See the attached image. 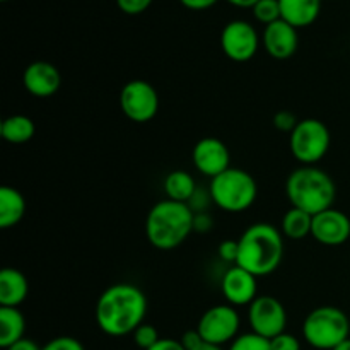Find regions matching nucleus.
<instances>
[{
  "label": "nucleus",
  "instance_id": "nucleus-1",
  "mask_svg": "<svg viewBox=\"0 0 350 350\" xmlns=\"http://www.w3.org/2000/svg\"><path fill=\"white\" fill-rule=\"evenodd\" d=\"M147 313V299L133 284H115L99 296L96 303V323L109 337L132 335Z\"/></svg>",
  "mask_w": 350,
  "mask_h": 350
},
{
  "label": "nucleus",
  "instance_id": "nucleus-2",
  "mask_svg": "<svg viewBox=\"0 0 350 350\" xmlns=\"http://www.w3.org/2000/svg\"><path fill=\"white\" fill-rule=\"evenodd\" d=\"M236 265L255 277H267L279 269L284 256V234L275 226L258 222L246 229L238 239Z\"/></svg>",
  "mask_w": 350,
  "mask_h": 350
},
{
  "label": "nucleus",
  "instance_id": "nucleus-3",
  "mask_svg": "<svg viewBox=\"0 0 350 350\" xmlns=\"http://www.w3.org/2000/svg\"><path fill=\"white\" fill-rule=\"evenodd\" d=\"M195 214L183 202L166 198L154 205L146 219V236L154 248L171 252L193 232Z\"/></svg>",
  "mask_w": 350,
  "mask_h": 350
},
{
  "label": "nucleus",
  "instance_id": "nucleus-4",
  "mask_svg": "<svg viewBox=\"0 0 350 350\" xmlns=\"http://www.w3.org/2000/svg\"><path fill=\"white\" fill-rule=\"evenodd\" d=\"M286 195L293 207L317 215L332 208L337 188L330 174L323 170L317 166H301L287 178Z\"/></svg>",
  "mask_w": 350,
  "mask_h": 350
},
{
  "label": "nucleus",
  "instance_id": "nucleus-5",
  "mask_svg": "<svg viewBox=\"0 0 350 350\" xmlns=\"http://www.w3.org/2000/svg\"><path fill=\"white\" fill-rule=\"evenodd\" d=\"M258 187L248 171L229 167L211 181V197L219 208L226 212H245L255 204Z\"/></svg>",
  "mask_w": 350,
  "mask_h": 350
},
{
  "label": "nucleus",
  "instance_id": "nucleus-6",
  "mask_svg": "<svg viewBox=\"0 0 350 350\" xmlns=\"http://www.w3.org/2000/svg\"><path fill=\"white\" fill-rule=\"evenodd\" d=\"M350 334L349 317L335 306H320L311 311L303 323V337L308 345L318 350H334L347 340Z\"/></svg>",
  "mask_w": 350,
  "mask_h": 350
},
{
  "label": "nucleus",
  "instance_id": "nucleus-7",
  "mask_svg": "<svg viewBox=\"0 0 350 350\" xmlns=\"http://www.w3.org/2000/svg\"><path fill=\"white\" fill-rule=\"evenodd\" d=\"M330 130L317 118L301 120L289 135L291 152L303 166H314V163L323 159L330 149Z\"/></svg>",
  "mask_w": 350,
  "mask_h": 350
},
{
  "label": "nucleus",
  "instance_id": "nucleus-8",
  "mask_svg": "<svg viewBox=\"0 0 350 350\" xmlns=\"http://www.w3.org/2000/svg\"><path fill=\"white\" fill-rule=\"evenodd\" d=\"M239 327H241V320H239V314L234 310V306L217 304V306H212L211 310L202 314L197 330L205 344L221 347V345L232 342L238 337Z\"/></svg>",
  "mask_w": 350,
  "mask_h": 350
},
{
  "label": "nucleus",
  "instance_id": "nucleus-9",
  "mask_svg": "<svg viewBox=\"0 0 350 350\" xmlns=\"http://www.w3.org/2000/svg\"><path fill=\"white\" fill-rule=\"evenodd\" d=\"M120 108L132 122L147 123L157 115L159 96L154 85L142 79H135L123 85L120 92Z\"/></svg>",
  "mask_w": 350,
  "mask_h": 350
},
{
  "label": "nucleus",
  "instance_id": "nucleus-10",
  "mask_svg": "<svg viewBox=\"0 0 350 350\" xmlns=\"http://www.w3.org/2000/svg\"><path fill=\"white\" fill-rule=\"evenodd\" d=\"M250 327L253 334L272 340L284 334L287 327V313L284 304L273 296H258L248 311Z\"/></svg>",
  "mask_w": 350,
  "mask_h": 350
},
{
  "label": "nucleus",
  "instance_id": "nucleus-11",
  "mask_svg": "<svg viewBox=\"0 0 350 350\" xmlns=\"http://www.w3.org/2000/svg\"><path fill=\"white\" fill-rule=\"evenodd\" d=\"M260 36L255 27L246 21H231L221 33V48L232 62H248L256 55Z\"/></svg>",
  "mask_w": 350,
  "mask_h": 350
},
{
  "label": "nucleus",
  "instance_id": "nucleus-12",
  "mask_svg": "<svg viewBox=\"0 0 350 350\" xmlns=\"http://www.w3.org/2000/svg\"><path fill=\"white\" fill-rule=\"evenodd\" d=\"M193 164L204 176L215 178L226 170H229L231 154L228 146L215 137H205L200 139L193 147Z\"/></svg>",
  "mask_w": 350,
  "mask_h": 350
},
{
  "label": "nucleus",
  "instance_id": "nucleus-13",
  "mask_svg": "<svg viewBox=\"0 0 350 350\" xmlns=\"http://www.w3.org/2000/svg\"><path fill=\"white\" fill-rule=\"evenodd\" d=\"M311 236L325 246H340L350 238V219L337 208H327L313 215Z\"/></svg>",
  "mask_w": 350,
  "mask_h": 350
},
{
  "label": "nucleus",
  "instance_id": "nucleus-14",
  "mask_svg": "<svg viewBox=\"0 0 350 350\" xmlns=\"http://www.w3.org/2000/svg\"><path fill=\"white\" fill-rule=\"evenodd\" d=\"M256 279L258 277L250 273L243 267H229L221 282L222 296L226 297L228 304H231V306H246L248 304L250 306L258 297Z\"/></svg>",
  "mask_w": 350,
  "mask_h": 350
},
{
  "label": "nucleus",
  "instance_id": "nucleus-15",
  "mask_svg": "<svg viewBox=\"0 0 350 350\" xmlns=\"http://www.w3.org/2000/svg\"><path fill=\"white\" fill-rule=\"evenodd\" d=\"M262 43L267 53L275 60H287L293 57L299 46V34L297 27L291 26L284 19L265 26L262 34Z\"/></svg>",
  "mask_w": 350,
  "mask_h": 350
},
{
  "label": "nucleus",
  "instance_id": "nucleus-16",
  "mask_svg": "<svg viewBox=\"0 0 350 350\" xmlns=\"http://www.w3.org/2000/svg\"><path fill=\"white\" fill-rule=\"evenodd\" d=\"M23 84L34 98H51L62 85V75L50 62L38 60L26 67L23 74Z\"/></svg>",
  "mask_w": 350,
  "mask_h": 350
},
{
  "label": "nucleus",
  "instance_id": "nucleus-17",
  "mask_svg": "<svg viewBox=\"0 0 350 350\" xmlns=\"http://www.w3.org/2000/svg\"><path fill=\"white\" fill-rule=\"evenodd\" d=\"M29 294L26 275L16 269H3L0 272V306L17 308Z\"/></svg>",
  "mask_w": 350,
  "mask_h": 350
},
{
  "label": "nucleus",
  "instance_id": "nucleus-18",
  "mask_svg": "<svg viewBox=\"0 0 350 350\" xmlns=\"http://www.w3.org/2000/svg\"><path fill=\"white\" fill-rule=\"evenodd\" d=\"M282 19L294 27H308L318 19L321 0H279Z\"/></svg>",
  "mask_w": 350,
  "mask_h": 350
},
{
  "label": "nucleus",
  "instance_id": "nucleus-19",
  "mask_svg": "<svg viewBox=\"0 0 350 350\" xmlns=\"http://www.w3.org/2000/svg\"><path fill=\"white\" fill-rule=\"evenodd\" d=\"M26 214V200L14 187L0 188V228H14Z\"/></svg>",
  "mask_w": 350,
  "mask_h": 350
},
{
  "label": "nucleus",
  "instance_id": "nucleus-20",
  "mask_svg": "<svg viewBox=\"0 0 350 350\" xmlns=\"http://www.w3.org/2000/svg\"><path fill=\"white\" fill-rule=\"evenodd\" d=\"M26 320L17 308L0 306V347L9 349L10 345L24 338Z\"/></svg>",
  "mask_w": 350,
  "mask_h": 350
},
{
  "label": "nucleus",
  "instance_id": "nucleus-21",
  "mask_svg": "<svg viewBox=\"0 0 350 350\" xmlns=\"http://www.w3.org/2000/svg\"><path fill=\"white\" fill-rule=\"evenodd\" d=\"M195 190H197V183H195L193 176L188 171H171L164 178V191H166L170 200L187 204V202H190L193 198Z\"/></svg>",
  "mask_w": 350,
  "mask_h": 350
},
{
  "label": "nucleus",
  "instance_id": "nucleus-22",
  "mask_svg": "<svg viewBox=\"0 0 350 350\" xmlns=\"http://www.w3.org/2000/svg\"><path fill=\"white\" fill-rule=\"evenodd\" d=\"M2 139L9 144H26L36 133L34 122L26 115L7 116L0 126Z\"/></svg>",
  "mask_w": 350,
  "mask_h": 350
},
{
  "label": "nucleus",
  "instance_id": "nucleus-23",
  "mask_svg": "<svg viewBox=\"0 0 350 350\" xmlns=\"http://www.w3.org/2000/svg\"><path fill=\"white\" fill-rule=\"evenodd\" d=\"M311 228H313V215L296 207H291L284 214L280 224L282 234L291 239H304L311 234Z\"/></svg>",
  "mask_w": 350,
  "mask_h": 350
},
{
  "label": "nucleus",
  "instance_id": "nucleus-24",
  "mask_svg": "<svg viewBox=\"0 0 350 350\" xmlns=\"http://www.w3.org/2000/svg\"><path fill=\"white\" fill-rule=\"evenodd\" d=\"M253 16L258 23L269 24L275 23V21L282 19V12H280L279 0H260L255 7H253Z\"/></svg>",
  "mask_w": 350,
  "mask_h": 350
},
{
  "label": "nucleus",
  "instance_id": "nucleus-25",
  "mask_svg": "<svg viewBox=\"0 0 350 350\" xmlns=\"http://www.w3.org/2000/svg\"><path fill=\"white\" fill-rule=\"evenodd\" d=\"M229 350H272L270 349V340L260 337V335L253 334H243L232 340Z\"/></svg>",
  "mask_w": 350,
  "mask_h": 350
},
{
  "label": "nucleus",
  "instance_id": "nucleus-26",
  "mask_svg": "<svg viewBox=\"0 0 350 350\" xmlns=\"http://www.w3.org/2000/svg\"><path fill=\"white\" fill-rule=\"evenodd\" d=\"M133 342H135L137 347H140L142 350H149L150 347L157 344L161 340L159 334H157L156 327L149 323H142L135 332L132 334Z\"/></svg>",
  "mask_w": 350,
  "mask_h": 350
},
{
  "label": "nucleus",
  "instance_id": "nucleus-27",
  "mask_svg": "<svg viewBox=\"0 0 350 350\" xmlns=\"http://www.w3.org/2000/svg\"><path fill=\"white\" fill-rule=\"evenodd\" d=\"M273 126H275L279 132H284V133H293L294 129L297 126V123H299V120L296 118V115L291 111H287V109H282V111H277L275 115H273Z\"/></svg>",
  "mask_w": 350,
  "mask_h": 350
},
{
  "label": "nucleus",
  "instance_id": "nucleus-28",
  "mask_svg": "<svg viewBox=\"0 0 350 350\" xmlns=\"http://www.w3.org/2000/svg\"><path fill=\"white\" fill-rule=\"evenodd\" d=\"M154 0H116V5L126 16H139V14L146 12Z\"/></svg>",
  "mask_w": 350,
  "mask_h": 350
},
{
  "label": "nucleus",
  "instance_id": "nucleus-29",
  "mask_svg": "<svg viewBox=\"0 0 350 350\" xmlns=\"http://www.w3.org/2000/svg\"><path fill=\"white\" fill-rule=\"evenodd\" d=\"M270 349L272 350H301V342L296 335L293 334H284L277 335L275 338L270 340Z\"/></svg>",
  "mask_w": 350,
  "mask_h": 350
},
{
  "label": "nucleus",
  "instance_id": "nucleus-30",
  "mask_svg": "<svg viewBox=\"0 0 350 350\" xmlns=\"http://www.w3.org/2000/svg\"><path fill=\"white\" fill-rule=\"evenodd\" d=\"M41 350H85L84 345L74 337H57L44 344Z\"/></svg>",
  "mask_w": 350,
  "mask_h": 350
},
{
  "label": "nucleus",
  "instance_id": "nucleus-31",
  "mask_svg": "<svg viewBox=\"0 0 350 350\" xmlns=\"http://www.w3.org/2000/svg\"><path fill=\"white\" fill-rule=\"evenodd\" d=\"M217 253L224 262L236 265V262H238V253H239L238 239H236V241L234 239H226V241H222L221 245H219Z\"/></svg>",
  "mask_w": 350,
  "mask_h": 350
},
{
  "label": "nucleus",
  "instance_id": "nucleus-32",
  "mask_svg": "<svg viewBox=\"0 0 350 350\" xmlns=\"http://www.w3.org/2000/svg\"><path fill=\"white\" fill-rule=\"evenodd\" d=\"M181 344H183V347L187 350H195L200 347L202 344H205L204 338H202V335L198 334V330H188L185 332V335L181 337Z\"/></svg>",
  "mask_w": 350,
  "mask_h": 350
},
{
  "label": "nucleus",
  "instance_id": "nucleus-33",
  "mask_svg": "<svg viewBox=\"0 0 350 350\" xmlns=\"http://www.w3.org/2000/svg\"><path fill=\"white\" fill-rule=\"evenodd\" d=\"M214 228V221L208 214H195L193 231L195 232H211Z\"/></svg>",
  "mask_w": 350,
  "mask_h": 350
},
{
  "label": "nucleus",
  "instance_id": "nucleus-34",
  "mask_svg": "<svg viewBox=\"0 0 350 350\" xmlns=\"http://www.w3.org/2000/svg\"><path fill=\"white\" fill-rule=\"evenodd\" d=\"M217 2L219 0H180L181 5L190 10H207L214 7Z\"/></svg>",
  "mask_w": 350,
  "mask_h": 350
},
{
  "label": "nucleus",
  "instance_id": "nucleus-35",
  "mask_svg": "<svg viewBox=\"0 0 350 350\" xmlns=\"http://www.w3.org/2000/svg\"><path fill=\"white\" fill-rule=\"evenodd\" d=\"M149 350H187L183 347L180 340H174V338H161L154 347Z\"/></svg>",
  "mask_w": 350,
  "mask_h": 350
},
{
  "label": "nucleus",
  "instance_id": "nucleus-36",
  "mask_svg": "<svg viewBox=\"0 0 350 350\" xmlns=\"http://www.w3.org/2000/svg\"><path fill=\"white\" fill-rule=\"evenodd\" d=\"M5 350H41V347L34 340L24 337V338H21L19 342H16V344H12L9 349H5Z\"/></svg>",
  "mask_w": 350,
  "mask_h": 350
},
{
  "label": "nucleus",
  "instance_id": "nucleus-37",
  "mask_svg": "<svg viewBox=\"0 0 350 350\" xmlns=\"http://www.w3.org/2000/svg\"><path fill=\"white\" fill-rule=\"evenodd\" d=\"M226 2L234 7H239V9H253L260 0H226Z\"/></svg>",
  "mask_w": 350,
  "mask_h": 350
},
{
  "label": "nucleus",
  "instance_id": "nucleus-38",
  "mask_svg": "<svg viewBox=\"0 0 350 350\" xmlns=\"http://www.w3.org/2000/svg\"><path fill=\"white\" fill-rule=\"evenodd\" d=\"M195 350H224L222 347H219V345H212V344H202L200 347L195 349Z\"/></svg>",
  "mask_w": 350,
  "mask_h": 350
},
{
  "label": "nucleus",
  "instance_id": "nucleus-39",
  "mask_svg": "<svg viewBox=\"0 0 350 350\" xmlns=\"http://www.w3.org/2000/svg\"><path fill=\"white\" fill-rule=\"evenodd\" d=\"M334 350H350V338H347V340H344V342H342V344H338Z\"/></svg>",
  "mask_w": 350,
  "mask_h": 350
},
{
  "label": "nucleus",
  "instance_id": "nucleus-40",
  "mask_svg": "<svg viewBox=\"0 0 350 350\" xmlns=\"http://www.w3.org/2000/svg\"><path fill=\"white\" fill-rule=\"evenodd\" d=\"M2 2H9V0H2Z\"/></svg>",
  "mask_w": 350,
  "mask_h": 350
}]
</instances>
